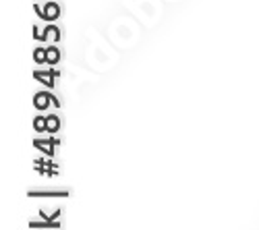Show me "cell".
<instances>
[{"instance_id":"cell-2","label":"cell","mask_w":259,"mask_h":230,"mask_svg":"<svg viewBox=\"0 0 259 230\" xmlns=\"http://www.w3.org/2000/svg\"><path fill=\"white\" fill-rule=\"evenodd\" d=\"M56 129H58V118H56V116H48V118H46V131L54 133Z\"/></svg>"},{"instance_id":"cell-1","label":"cell","mask_w":259,"mask_h":230,"mask_svg":"<svg viewBox=\"0 0 259 230\" xmlns=\"http://www.w3.org/2000/svg\"><path fill=\"white\" fill-rule=\"evenodd\" d=\"M48 102H50V96H48V94H37L35 100H33L35 108H39V110H44V108L48 106Z\"/></svg>"},{"instance_id":"cell-6","label":"cell","mask_w":259,"mask_h":230,"mask_svg":"<svg viewBox=\"0 0 259 230\" xmlns=\"http://www.w3.org/2000/svg\"><path fill=\"white\" fill-rule=\"evenodd\" d=\"M35 60H37V62L46 60V50H35Z\"/></svg>"},{"instance_id":"cell-3","label":"cell","mask_w":259,"mask_h":230,"mask_svg":"<svg viewBox=\"0 0 259 230\" xmlns=\"http://www.w3.org/2000/svg\"><path fill=\"white\" fill-rule=\"evenodd\" d=\"M46 60H48V62H56V60H58V50H54V48L46 50Z\"/></svg>"},{"instance_id":"cell-4","label":"cell","mask_w":259,"mask_h":230,"mask_svg":"<svg viewBox=\"0 0 259 230\" xmlns=\"http://www.w3.org/2000/svg\"><path fill=\"white\" fill-rule=\"evenodd\" d=\"M33 127H35V131H44L46 129V118H37L33 122Z\"/></svg>"},{"instance_id":"cell-5","label":"cell","mask_w":259,"mask_h":230,"mask_svg":"<svg viewBox=\"0 0 259 230\" xmlns=\"http://www.w3.org/2000/svg\"><path fill=\"white\" fill-rule=\"evenodd\" d=\"M56 15H58V9H56L54 5H48V9H46V17H48V19H54Z\"/></svg>"}]
</instances>
